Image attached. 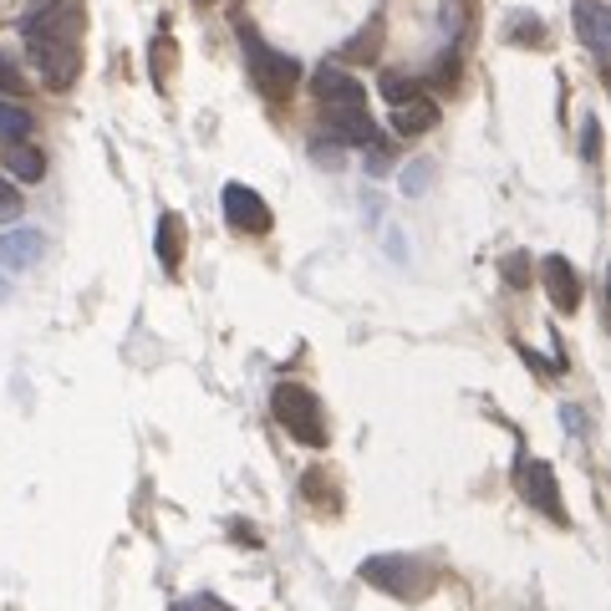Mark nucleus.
I'll return each mask as SVG.
<instances>
[{"label":"nucleus","mask_w":611,"mask_h":611,"mask_svg":"<svg viewBox=\"0 0 611 611\" xmlns=\"http://www.w3.org/2000/svg\"><path fill=\"white\" fill-rule=\"evenodd\" d=\"M26 51L51 92H67L82 77V47H72V41H26Z\"/></svg>","instance_id":"39448f33"},{"label":"nucleus","mask_w":611,"mask_h":611,"mask_svg":"<svg viewBox=\"0 0 611 611\" xmlns=\"http://www.w3.org/2000/svg\"><path fill=\"white\" fill-rule=\"evenodd\" d=\"M21 189H16V179H0V225H6V219H16L21 215Z\"/></svg>","instance_id":"6ab92c4d"},{"label":"nucleus","mask_w":611,"mask_h":611,"mask_svg":"<svg viewBox=\"0 0 611 611\" xmlns=\"http://www.w3.org/2000/svg\"><path fill=\"white\" fill-rule=\"evenodd\" d=\"M240 51H245V72L255 77V87H260L265 97H290L296 92V82H300V61L296 57L276 51L260 31H250V26H240Z\"/></svg>","instance_id":"f03ea898"},{"label":"nucleus","mask_w":611,"mask_h":611,"mask_svg":"<svg viewBox=\"0 0 611 611\" xmlns=\"http://www.w3.org/2000/svg\"><path fill=\"white\" fill-rule=\"evenodd\" d=\"M174 611H229V607L219 597H189V601H179Z\"/></svg>","instance_id":"4be33fe9"},{"label":"nucleus","mask_w":611,"mask_h":611,"mask_svg":"<svg viewBox=\"0 0 611 611\" xmlns=\"http://www.w3.org/2000/svg\"><path fill=\"white\" fill-rule=\"evenodd\" d=\"M6 168H11V179H41L47 174V154L41 148H31V144H16L11 154H6Z\"/></svg>","instance_id":"2eb2a0df"},{"label":"nucleus","mask_w":611,"mask_h":611,"mask_svg":"<svg viewBox=\"0 0 611 611\" xmlns=\"http://www.w3.org/2000/svg\"><path fill=\"white\" fill-rule=\"evenodd\" d=\"M515 484H520V500H525L530 510H540V515H551V520H565L561 484H555V469L545 464V459H520V464H515Z\"/></svg>","instance_id":"423d86ee"},{"label":"nucleus","mask_w":611,"mask_h":611,"mask_svg":"<svg viewBox=\"0 0 611 611\" xmlns=\"http://www.w3.org/2000/svg\"><path fill=\"white\" fill-rule=\"evenodd\" d=\"M393 128L403 132V138H423V132H433L438 128V102L433 97H407V102H397V112H393Z\"/></svg>","instance_id":"9b49d317"},{"label":"nucleus","mask_w":611,"mask_h":611,"mask_svg":"<svg viewBox=\"0 0 611 611\" xmlns=\"http://www.w3.org/2000/svg\"><path fill=\"white\" fill-rule=\"evenodd\" d=\"M0 97H6V102H21L26 97V77H21V67H16V57H6V51H0Z\"/></svg>","instance_id":"dca6fc26"},{"label":"nucleus","mask_w":611,"mask_h":611,"mask_svg":"<svg viewBox=\"0 0 611 611\" xmlns=\"http://www.w3.org/2000/svg\"><path fill=\"white\" fill-rule=\"evenodd\" d=\"M168 72H174V41L158 37V41H154V77H158V87L168 82Z\"/></svg>","instance_id":"aec40b11"},{"label":"nucleus","mask_w":611,"mask_h":611,"mask_svg":"<svg viewBox=\"0 0 611 611\" xmlns=\"http://www.w3.org/2000/svg\"><path fill=\"white\" fill-rule=\"evenodd\" d=\"M82 26H87L82 0H41L37 11L21 21V37L26 41H72V47H82Z\"/></svg>","instance_id":"7ed1b4c3"},{"label":"nucleus","mask_w":611,"mask_h":611,"mask_svg":"<svg viewBox=\"0 0 611 611\" xmlns=\"http://www.w3.org/2000/svg\"><path fill=\"white\" fill-rule=\"evenodd\" d=\"M383 97H387V102H393V108H397V102H407V97H418V82H413V77L387 72V77H383Z\"/></svg>","instance_id":"f3484780"},{"label":"nucleus","mask_w":611,"mask_h":611,"mask_svg":"<svg viewBox=\"0 0 611 611\" xmlns=\"http://www.w3.org/2000/svg\"><path fill=\"white\" fill-rule=\"evenodd\" d=\"M581 144H587V158H597V144H601V132H597V122H587V138H581Z\"/></svg>","instance_id":"b1692460"},{"label":"nucleus","mask_w":611,"mask_h":611,"mask_svg":"<svg viewBox=\"0 0 611 611\" xmlns=\"http://www.w3.org/2000/svg\"><path fill=\"white\" fill-rule=\"evenodd\" d=\"M540 286H545L555 312H575L581 306V276H575V265L565 255H545L540 260Z\"/></svg>","instance_id":"1a4fd4ad"},{"label":"nucleus","mask_w":611,"mask_h":611,"mask_svg":"<svg viewBox=\"0 0 611 611\" xmlns=\"http://www.w3.org/2000/svg\"><path fill=\"white\" fill-rule=\"evenodd\" d=\"M31 138V112H26V102H6L0 97V144L16 148Z\"/></svg>","instance_id":"4468645a"},{"label":"nucleus","mask_w":611,"mask_h":611,"mask_svg":"<svg viewBox=\"0 0 611 611\" xmlns=\"http://www.w3.org/2000/svg\"><path fill=\"white\" fill-rule=\"evenodd\" d=\"M428 174H433V168H428V164H418V168H413V174H403L407 194H418V189H423V184H428Z\"/></svg>","instance_id":"5701e85b"},{"label":"nucleus","mask_w":611,"mask_h":611,"mask_svg":"<svg viewBox=\"0 0 611 611\" xmlns=\"http://www.w3.org/2000/svg\"><path fill=\"white\" fill-rule=\"evenodd\" d=\"M225 219L245 235H265L270 229V204L250 189V184H225Z\"/></svg>","instance_id":"6e6552de"},{"label":"nucleus","mask_w":611,"mask_h":611,"mask_svg":"<svg viewBox=\"0 0 611 611\" xmlns=\"http://www.w3.org/2000/svg\"><path fill=\"white\" fill-rule=\"evenodd\" d=\"M154 250H158V260H164V270L174 276L184 265V219L174 215V209H164L158 215V240H154Z\"/></svg>","instance_id":"ddd939ff"},{"label":"nucleus","mask_w":611,"mask_h":611,"mask_svg":"<svg viewBox=\"0 0 611 611\" xmlns=\"http://www.w3.org/2000/svg\"><path fill=\"white\" fill-rule=\"evenodd\" d=\"M510 26H515V31H510L515 41H540V21H535V16H530V21H525V16H510Z\"/></svg>","instance_id":"412c9836"},{"label":"nucleus","mask_w":611,"mask_h":611,"mask_svg":"<svg viewBox=\"0 0 611 611\" xmlns=\"http://www.w3.org/2000/svg\"><path fill=\"white\" fill-rule=\"evenodd\" d=\"M362 581L387 591V597H397V601H413L428 591V571H423V561H413V555H372V561H362Z\"/></svg>","instance_id":"20e7f679"},{"label":"nucleus","mask_w":611,"mask_h":611,"mask_svg":"<svg viewBox=\"0 0 611 611\" xmlns=\"http://www.w3.org/2000/svg\"><path fill=\"white\" fill-rule=\"evenodd\" d=\"M504 280H510L515 290H525L530 286V255H520V250L504 255Z\"/></svg>","instance_id":"a211bd4d"},{"label":"nucleus","mask_w":611,"mask_h":611,"mask_svg":"<svg viewBox=\"0 0 611 611\" xmlns=\"http://www.w3.org/2000/svg\"><path fill=\"white\" fill-rule=\"evenodd\" d=\"M41 260V229H11L0 235V265L6 270H26V265Z\"/></svg>","instance_id":"f8f14e48"},{"label":"nucleus","mask_w":611,"mask_h":611,"mask_svg":"<svg viewBox=\"0 0 611 611\" xmlns=\"http://www.w3.org/2000/svg\"><path fill=\"white\" fill-rule=\"evenodd\" d=\"M270 413H276V423L296 438V444H306V449L326 444V413H322V397H316L312 387L276 383V393H270Z\"/></svg>","instance_id":"f257e3e1"},{"label":"nucleus","mask_w":611,"mask_h":611,"mask_svg":"<svg viewBox=\"0 0 611 611\" xmlns=\"http://www.w3.org/2000/svg\"><path fill=\"white\" fill-rule=\"evenodd\" d=\"M575 26H581V41L591 47V57L607 61L611 57V11L601 0H575Z\"/></svg>","instance_id":"9d476101"},{"label":"nucleus","mask_w":611,"mask_h":611,"mask_svg":"<svg viewBox=\"0 0 611 611\" xmlns=\"http://www.w3.org/2000/svg\"><path fill=\"white\" fill-rule=\"evenodd\" d=\"M312 92H316V102H322V112H367V87L352 72H342V67L312 72Z\"/></svg>","instance_id":"0eeeda50"}]
</instances>
